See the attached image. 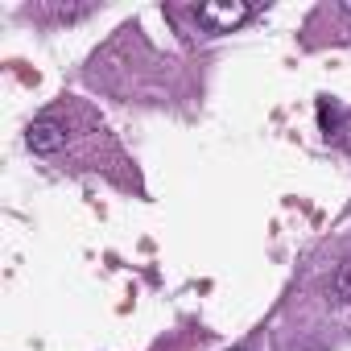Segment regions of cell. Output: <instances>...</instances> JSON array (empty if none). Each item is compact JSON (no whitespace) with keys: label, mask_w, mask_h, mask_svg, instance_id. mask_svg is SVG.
Listing matches in <instances>:
<instances>
[{"label":"cell","mask_w":351,"mask_h":351,"mask_svg":"<svg viewBox=\"0 0 351 351\" xmlns=\"http://www.w3.org/2000/svg\"><path fill=\"white\" fill-rule=\"evenodd\" d=\"M252 13H256V5H244V0H207V5L195 9L199 25H203L207 34H232V29H240Z\"/></svg>","instance_id":"cell-1"},{"label":"cell","mask_w":351,"mask_h":351,"mask_svg":"<svg viewBox=\"0 0 351 351\" xmlns=\"http://www.w3.org/2000/svg\"><path fill=\"white\" fill-rule=\"evenodd\" d=\"M25 145H29L38 157H50V153H58V149L66 145V124L54 120V116H42V120H34V124L25 128Z\"/></svg>","instance_id":"cell-2"},{"label":"cell","mask_w":351,"mask_h":351,"mask_svg":"<svg viewBox=\"0 0 351 351\" xmlns=\"http://www.w3.org/2000/svg\"><path fill=\"white\" fill-rule=\"evenodd\" d=\"M326 293H330V302H343V306L351 302V256H347V261H343V265L330 273V285H326Z\"/></svg>","instance_id":"cell-3"},{"label":"cell","mask_w":351,"mask_h":351,"mask_svg":"<svg viewBox=\"0 0 351 351\" xmlns=\"http://www.w3.org/2000/svg\"><path fill=\"white\" fill-rule=\"evenodd\" d=\"M318 120H322V132L330 136V132L339 128V108H335L330 99H318Z\"/></svg>","instance_id":"cell-4"},{"label":"cell","mask_w":351,"mask_h":351,"mask_svg":"<svg viewBox=\"0 0 351 351\" xmlns=\"http://www.w3.org/2000/svg\"><path fill=\"white\" fill-rule=\"evenodd\" d=\"M339 9H343V13H347V17H351V0H343V5H339Z\"/></svg>","instance_id":"cell-5"},{"label":"cell","mask_w":351,"mask_h":351,"mask_svg":"<svg viewBox=\"0 0 351 351\" xmlns=\"http://www.w3.org/2000/svg\"><path fill=\"white\" fill-rule=\"evenodd\" d=\"M236 351H244V347H236Z\"/></svg>","instance_id":"cell-6"}]
</instances>
